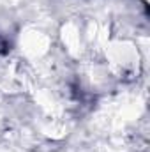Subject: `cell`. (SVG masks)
<instances>
[{
	"label": "cell",
	"mask_w": 150,
	"mask_h": 152,
	"mask_svg": "<svg viewBox=\"0 0 150 152\" xmlns=\"http://www.w3.org/2000/svg\"><path fill=\"white\" fill-rule=\"evenodd\" d=\"M5 51H7V42L4 37H0V53H5Z\"/></svg>",
	"instance_id": "6da1fadb"
}]
</instances>
